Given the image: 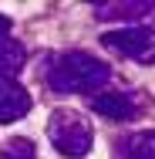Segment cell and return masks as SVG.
I'll use <instances>...</instances> for the list:
<instances>
[{"label":"cell","instance_id":"6da1fadb","mask_svg":"<svg viewBox=\"0 0 155 159\" xmlns=\"http://www.w3.org/2000/svg\"><path fill=\"white\" fill-rule=\"evenodd\" d=\"M111 78V64L94 58L88 51H67L54 64L47 68V85L58 95H81V92H94L101 85H108Z\"/></svg>","mask_w":155,"mask_h":159},{"label":"cell","instance_id":"7a4b0ae2","mask_svg":"<svg viewBox=\"0 0 155 159\" xmlns=\"http://www.w3.org/2000/svg\"><path fill=\"white\" fill-rule=\"evenodd\" d=\"M47 139H51V146L61 156L81 159V156H88L91 146H94V129L81 112H74V108H54L51 119H47Z\"/></svg>","mask_w":155,"mask_h":159},{"label":"cell","instance_id":"3957f363","mask_svg":"<svg viewBox=\"0 0 155 159\" xmlns=\"http://www.w3.org/2000/svg\"><path fill=\"white\" fill-rule=\"evenodd\" d=\"M101 44L108 51L122 54V58H131V61H142V64L155 61V31L152 27H142V24H135V27H115V31L101 34Z\"/></svg>","mask_w":155,"mask_h":159},{"label":"cell","instance_id":"277c9868","mask_svg":"<svg viewBox=\"0 0 155 159\" xmlns=\"http://www.w3.org/2000/svg\"><path fill=\"white\" fill-rule=\"evenodd\" d=\"M27 112H31V95L24 92V85H17V78L0 75V125H10Z\"/></svg>","mask_w":155,"mask_h":159},{"label":"cell","instance_id":"5b68a950","mask_svg":"<svg viewBox=\"0 0 155 159\" xmlns=\"http://www.w3.org/2000/svg\"><path fill=\"white\" fill-rule=\"evenodd\" d=\"M91 108L98 115L111 119V122H128L138 112V98L131 92H101V95L91 98Z\"/></svg>","mask_w":155,"mask_h":159},{"label":"cell","instance_id":"8992f818","mask_svg":"<svg viewBox=\"0 0 155 159\" xmlns=\"http://www.w3.org/2000/svg\"><path fill=\"white\" fill-rule=\"evenodd\" d=\"M155 10L152 0H115V3H94L98 20H142Z\"/></svg>","mask_w":155,"mask_h":159},{"label":"cell","instance_id":"52a82bcc","mask_svg":"<svg viewBox=\"0 0 155 159\" xmlns=\"http://www.w3.org/2000/svg\"><path fill=\"white\" fill-rule=\"evenodd\" d=\"M118 156L122 159H155V129L122 139L118 142Z\"/></svg>","mask_w":155,"mask_h":159},{"label":"cell","instance_id":"ba28073f","mask_svg":"<svg viewBox=\"0 0 155 159\" xmlns=\"http://www.w3.org/2000/svg\"><path fill=\"white\" fill-rule=\"evenodd\" d=\"M24 64H27V54H24V48H20L17 41L3 37V41H0V75L14 78V75H20V71H24Z\"/></svg>","mask_w":155,"mask_h":159},{"label":"cell","instance_id":"9c48e42d","mask_svg":"<svg viewBox=\"0 0 155 159\" xmlns=\"http://www.w3.org/2000/svg\"><path fill=\"white\" fill-rule=\"evenodd\" d=\"M0 159H37V149H34V142L31 139H10L7 142V149L0 152Z\"/></svg>","mask_w":155,"mask_h":159},{"label":"cell","instance_id":"30bf717a","mask_svg":"<svg viewBox=\"0 0 155 159\" xmlns=\"http://www.w3.org/2000/svg\"><path fill=\"white\" fill-rule=\"evenodd\" d=\"M7 34H10V17H3V14H0V41H3Z\"/></svg>","mask_w":155,"mask_h":159}]
</instances>
